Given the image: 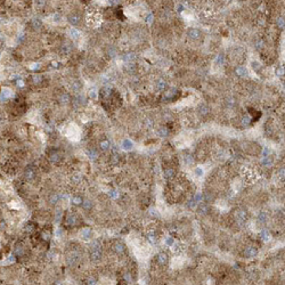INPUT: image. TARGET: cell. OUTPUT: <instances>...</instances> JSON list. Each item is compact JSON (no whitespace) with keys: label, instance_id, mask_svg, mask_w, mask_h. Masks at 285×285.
Here are the masks:
<instances>
[{"label":"cell","instance_id":"11a10c76","mask_svg":"<svg viewBox=\"0 0 285 285\" xmlns=\"http://www.w3.org/2000/svg\"><path fill=\"white\" fill-rule=\"evenodd\" d=\"M217 62L220 63V64H223V63H224V56H223V55H219V57L217 58Z\"/></svg>","mask_w":285,"mask_h":285},{"label":"cell","instance_id":"6da1fadb","mask_svg":"<svg viewBox=\"0 0 285 285\" xmlns=\"http://www.w3.org/2000/svg\"><path fill=\"white\" fill-rule=\"evenodd\" d=\"M24 177H25L26 180H29V182L33 180L37 177V170H35V168L33 165H29L24 170Z\"/></svg>","mask_w":285,"mask_h":285},{"label":"cell","instance_id":"d4e9b609","mask_svg":"<svg viewBox=\"0 0 285 285\" xmlns=\"http://www.w3.org/2000/svg\"><path fill=\"white\" fill-rule=\"evenodd\" d=\"M173 174H174V170L173 169H167L164 171V178L165 179H170L171 177H173Z\"/></svg>","mask_w":285,"mask_h":285},{"label":"cell","instance_id":"e0dca14e","mask_svg":"<svg viewBox=\"0 0 285 285\" xmlns=\"http://www.w3.org/2000/svg\"><path fill=\"white\" fill-rule=\"evenodd\" d=\"M70 101H71V97L69 96V94H62L61 97H60V103L64 104V105L69 104Z\"/></svg>","mask_w":285,"mask_h":285},{"label":"cell","instance_id":"7402d4cb","mask_svg":"<svg viewBox=\"0 0 285 285\" xmlns=\"http://www.w3.org/2000/svg\"><path fill=\"white\" fill-rule=\"evenodd\" d=\"M75 223H77V217H75V216L71 215V216L67 217V220H66V224H67V226H74V225H75Z\"/></svg>","mask_w":285,"mask_h":285},{"label":"cell","instance_id":"836d02e7","mask_svg":"<svg viewBox=\"0 0 285 285\" xmlns=\"http://www.w3.org/2000/svg\"><path fill=\"white\" fill-rule=\"evenodd\" d=\"M88 155H89V157L91 160H95L96 157H97V152H96L95 149H89L88 151Z\"/></svg>","mask_w":285,"mask_h":285},{"label":"cell","instance_id":"816d5d0a","mask_svg":"<svg viewBox=\"0 0 285 285\" xmlns=\"http://www.w3.org/2000/svg\"><path fill=\"white\" fill-rule=\"evenodd\" d=\"M121 2V0H110V4L112 5V6H116V5H119Z\"/></svg>","mask_w":285,"mask_h":285},{"label":"cell","instance_id":"9a60e30c","mask_svg":"<svg viewBox=\"0 0 285 285\" xmlns=\"http://www.w3.org/2000/svg\"><path fill=\"white\" fill-rule=\"evenodd\" d=\"M235 72H236V74H237V75H240V77H245V75L248 74V70L245 69V67H243V66H238V67H236Z\"/></svg>","mask_w":285,"mask_h":285},{"label":"cell","instance_id":"ffe728a7","mask_svg":"<svg viewBox=\"0 0 285 285\" xmlns=\"http://www.w3.org/2000/svg\"><path fill=\"white\" fill-rule=\"evenodd\" d=\"M260 236H261V240L265 241V242H268V241L270 240V237H271V235L269 234V232H268V230H265V229L261 232Z\"/></svg>","mask_w":285,"mask_h":285},{"label":"cell","instance_id":"ba28073f","mask_svg":"<svg viewBox=\"0 0 285 285\" xmlns=\"http://www.w3.org/2000/svg\"><path fill=\"white\" fill-rule=\"evenodd\" d=\"M31 27L33 29V30H40L41 27H42V22L39 19V18H33V19H31Z\"/></svg>","mask_w":285,"mask_h":285},{"label":"cell","instance_id":"6125c7cd","mask_svg":"<svg viewBox=\"0 0 285 285\" xmlns=\"http://www.w3.org/2000/svg\"><path fill=\"white\" fill-rule=\"evenodd\" d=\"M52 66H55V67H58V63H57V62H52Z\"/></svg>","mask_w":285,"mask_h":285},{"label":"cell","instance_id":"f35d334b","mask_svg":"<svg viewBox=\"0 0 285 285\" xmlns=\"http://www.w3.org/2000/svg\"><path fill=\"white\" fill-rule=\"evenodd\" d=\"M23 253H24V250H23L22 246H17V248L15 249V254H16V256H22Z\"/></svg>","mask_w":285,"mask_h":285},{"label":"cell","instance_id":"7dc6e473","mask_svg":"<svg viewBox=\"0 0 285 285\" xmlns=\"http://www.w3.org/2000/svg\"><path fill=\"white\" fill-rule=\"evenodd\" d=\"M276 74L278 77H282L284 75V67H279V69L276 70Z\"/></svg>","mask_w":285,"mask_h":285},{"label":"cell","instance_id":"8fae6325","mask_svg":"<svg viewBox=\"0 0 285 285\" xmlns=\"http://www.w3.org/2000/svg\"><path fill=\"white\" fill-rule=\"evenodd\" d=\"M81 88H82V85H81L80 81H73L72 85H71V89H72L74 93H79V91L81 90Z\"/></svg>","mask_w":285,"mask_h":285},{"label":"cell","instance_id":"8992f818","mask_svg":"<svg viewBox=\"0 0 285 285\" xmlns=\"http://www.w3.org/2000/svg\"><path fill=\"white\" fill-rule=\"evenodd\" d=\"M72 50H73V48H72V46H71L70 42H65L61 48V52L63 55H70L72 52Z\"/></svg>","mask_w":285,"mask_h":285},{"label":"cell","instance_id":"7bdbcfd3","mask_svg":"<svg viewBox=\"0 0 285 285\" xmlns=\"http://www.w3.org/2000/svg\"><path fill=\"white\" fill-rule=\"evenodd\" d=\"M73 203H74V204H77V205H79V204H82V199H81L80 196L73 197Z\"/></svg>","mask_w":285,"mask_h":285},{"label":"cell","instance_id":"b9f144b4","mask_svg":"<svg viewBox=\"0 0 285 285\" xmlns=\"http://www.w3.org/2000/svg\"><path fill=\"white\" fill-rule=\"evenodd\" d=\"M82 207H85L86 210L90 209V207H91V202H90V201H85V202H82Z\"/></svg>","mask_w":285,"mask_h":285},{"label":"cell","instance_id":"52a82bcc","mask_svg":"<svg viewBox=\"0 0 285 285\" xmlns=\"http://www.w3.org/2000/svg\"><path fill=\"white\" fill-rule=\"evenodd\" d=\"M236 220L240 223V224L242 225L245 220H246V212L244 211V210H240V211H237V213H236Z\"/></svg>","mask_w":285,"mask_h":285},{"label":"cell","instance_id":"c3c4849f","mask_svg":"<svg viewBox=\"0 0 285 285\" xmlns=\"http://www.w3.org/2000/svg\"><path fill=\"white\" fill-rule=\"evenodd\" d=\"M41 236H42L43 240H46V241H49V238H50V234L48 233V232H47V233H46V232H45V233H42V235H41Z\"/></svg>","mask_w":285,"mask_h":285},{"label":"cell","instance_id":"30bf717a","mask_svg":"<svg viewBox=\"0 0 285 285\" xmlns=\"http://www.w3.org/2000/svg\"><path fill=\"white\" fill-rule=\"evenodd\" d=\"M257 253H258V250H257L256 248H253V246H249V248L245 250V256H246V257H249V258L256 257V256H257Z\"/></svg>","mask_w":285,"mask_h":285},{"label":"cell","instance_id":"cb8c5ba5","mask_svg":"<svg viewBox=\"0 0 285 285\" xmlns=\"http://www.w3.org/2000/svg\"><path fill=\"white\" fill-rule=\"evenodd\" d=\"M70 35L73 38V39H78L79 37H80V32H79L77 29H74V27H72L71 30H70Z\"/></svg>","mask_w":285,"mask_h":285},{"label":"cell","instance_id":"91938a15","mask_svg":"<svg viewBox=\"0 0 285 285\" xmlns=\"http://www.w3.org/2000/svg\"><path fill=\"white\" fill-rule=\"evenodd\" d=\"M124 278H126V281H128L129 283H131V277H130L129 274H128V275H126V276H124Z\"/></svg>","mask_w":285,"mask_h":285},{"label":"cell","instance_id":"ee69618b","mask_svg":"<svg viewBox=\"0 0 285 285\" xmlns=\"http://www.w3.org/2000/svg\"><path fill=\"white\" fill-rule=\"evenodd\" d=\"M252 67H253L254 71H260V69H261L260 64L259 63H257V62H253V63H252Z\"/></svg>","mask_w":285,"mask_h":285},{"label":"cell","instance_id":"680465c9","mask_svg":"<svg viewBox=\"0 0 285 285\" xmlns=\"http://www.w3.org/2000/svg\"><path fill=\"white\" fill-rule=\"evenodd\" d=\"M95 283H96L95 278H89L88 279V284H95Z\"/></svg>","mask_w":285,"mask_h":285},{"label":"cell","instance_id":"4fadbf2b","mask_svg":"<svg viewBox=\"0 0 285 285\" xmlns=\"http://www.w3.org/2000/svg\"><path fill=\"white\" fill-rule=\"evenodd\" d=\"M11 95H13V91H11L9 88H4L2 91H1V97H2V99H8Z\"/></svg>","mask_w":285,"mask_h":285},{"label":"cell","instance_id":"4dcf8cb0","mask_svg":"<svg viewBox=\"0 0 285 285\" xmlns=\"http://www.w3.org/2000/svg\"><path fill=\"white\" fill-rule=\"evenodd\" d=\"M165 88H167V82H165V81L161 80V81L157 82V89H159V90H164Z\"/></svg>","mask_w":285,"mask_h":285},{"label":"cell","instance_id":"7c38bea8","mask_svg":"<svg viewBox=\"0 0 285 285\" xmlns=\"http://www.w3.org/2000/svg\"><path fill=\"white\" fill-rule=\"evenodd\" d=\"M135 60H136V55H135L134 52H128V54H126V55L123 56V61L126 62V63L134 62Z\"/></svg>","mask_w":285,"mask_h":285},{"label":"cell","instance_id":"9f6ffc18","mask_svg":"<svg viewBox=\"0 0 285 285\" xmlns=\"http://www.w3.org/2000/svg\"><path fill=\"white\" fill-rule=\"evenodd\" d=\"M195 204H196V201H195V200H192V202H190V203H188V207H195Z\"/></svg>","mask_w":285,"mask_h":285},{"label":"cell","instance_id":"7a4b0ae2","mask_svg":"<svg viewBox=\"0 0 285 285\" xmlns=\"http://www.w3.org/2000/svg\"><path fill=\"white\" fill-rule=\"evenodd\" d=\"M102 257V251L101 249L96 245V246H93V250H91V253H90V259L93 261H98Z\"/></svg>","mask_w":285,"mask_h":285},{"label":"cell","instance_id":"ac0fdd59","mask_svg":"<svg viewBox=\"0 0 285 285\" xmlns=\"http://www.w3.org/2000/svg\"><path fill=\"white\" fill-rule=\"evenodd\" d=\"M122 146H123V148H124V149H127V151H130V149H132L134 145H132L131 140H129V139H124V140L122 141Z\"/></svg>","mask_w":285,"mask_h":285},{"label":"cell","instance_id":"83f0119b","mask_svg":"<svg viewBox=\"0 0 285 285\" xmlns=\"http://www.w3.org/2000/svg\"><path fill=\"white\" fill-rule=\"evenodd\" d=\"M58 200H60V196L57 194H52V195H50V197H49V202L52 204H56L58 202Z\"/></svg>","mask_w":285,"mask_h":285},{"label":"cell","instance_id":"3957f363","mask_svg":"<svg viewBox=\"0 0 285 285\" xmlns=\"http://www.w3.org/2000/svg\"><path fill=\"white\" fill-rule=\"evenodd\" d=\"M49 159H50V161L52 163H60L62 161V155L61 153L57 152V151H52L49 153Z\"/></svg>","mask_w":285,"mask_h":285},{"label":"cell","instance_id":"d6986e66","mask_svg":"<svg viewBox=\"0 0 285 285\" xmlns=\"http://www.w3.org/2000/svg\"><path fill=\"white\" fill-rule=\"evenodd\" d=\"M81 235H82V237H83L85 240H89V238L91 237V229H90V228H85V229H82Z\"/></svg>","mask_w":285,"mask_h":285},{"label":"cell","instance_id":"94428289","mask_svg":"<svg viewBox=\"0 0 285 285\" xmlns=\"http://www.w3.org/2000/svg\"><path fill=\"white\" fill-rule=\"evenodd\" d=\"M279 176H281V177H284V169H282V170L279 171Z\"/></svg>","mask_w":285,"mask_h":285},{"label":"cell","instance_id":"603a6c76","mask_svg":"<svg viewBox=\"0 0 285 285\" xmlns=\"http://www.w3.org/2000/svg\"><path fill=\"white\" fill-rule=\"evenodd\" d=\"M99 147H101V149H103V151H107V149L110 148V141H108V140H102V141L99 143Z\"/></svg>","mask_w":285,"mask_h":285},{"label":"cell","instance_id":"f6af8a7d","mask_svg":"<svg viewBox=\"0 0 285 285\" xmlns=\"http://www.w3.org/2000/svg\"><path fill=\"white\" fill-rule=\"evenodd\" d=\"M263 45H265V42H263V40H259V41H257V43H256V48L257 49H261L262 47H263Z\"/></svg>","mask_w":285,"mask_h":285},{"label":"cell","instance_id":"6f0895ef","mask_svg":"<svg viewBox=\"0 0 285 285\" xmlns=\"http://www.w3.org/2000/svg\"><path fill=\"white\" fill-rule=\"evenodd\" d=\"M60 17H61V16H60L58 14H55V15H54V21H55V22H58V21L61 19Z\"/></svg>","mask_w":285,"mask_h":285},{"label":"cell","instance_id":"5b68a950","mask_svg":"<svg viewBox=\"0 0 285 285\" xmlns=\"http://www.w3.org/2000/svg\"><path fill=\"white\" fill-rule=\"evenodd\" d=\"M188 37L193 40H197L201 37V32H200L197 29H190L188 30Z\"/></svg>","mask_w":285,"mask_h":285},{"label":"cell","instance_id":"4316f807","mask_svg":"<svg viewBox=\"0 0 285 285\" xmlns=\"http://www.w3.org/2000/svg\"><path fill=\"white\" fill-rule=\"evenodd\" d=\"M101 94L104 96V98H108L111 96V94H112V91H111L110 88H104L103 90L101 91Z\"/></svg>","mask_w":285,"mask_h":285},{"label":"cell","instance_id":"484cf974","mask_svg":"<svg viewBox=\"0 0 285 285\" xmlns=\"http://www.w3.org/2000/svg\"><path fill=\"white\" fill-rule=\"evenodd\" d=\"M159 135H160L161 137H167V136L169 135V130H168V128H165V127L160 128V130H159Z\"/></svg>","mask_w":285,"mask_h":285},{"label":"cell","instance_id":"ab89813d","mask_svg":"<svg viewBox=\"0 0 285 285\" xmlns=\"http://www.w3.org/2000/svg\"><path fill=\"white\" fill-rule=\"evenodd\" d=\"M277 25H278L279 29H283V27H284V18L283 17L278 18V19H277Z\"/></svg>","mask_w":285,"mask_h":285},{"label":"cell","instance_id":"bcb514c9","mask_svg":"<svg viewBox=\"0 0 285 285\" xmlns=\"http://www.w3.org/2000/svg\"><path fill=\"white\" fill-rule=\"evenodd\" d=\"M35 4H37V6L38 7H43L45 6V4H46V0H35Z\"/></svg>","mask_w":285,"mask_h":285},{"label":"cell","instance_id":"f546056e","mask_svg":"<svg viewBox=\"0 0 285 285\" xmlns=\"http://www.w3.org/2000/svg\"><path fill=\"white\" fill-rule=\"evenodd\" d=\"M147 238H148V241L152 243V244H154L156 242V235L154 233H148Z\"/></svg>","mask_w":285,"mask_h":285},{"label":"cell","instance_id":"5bb4252c","mask_svg":"<svg viewBox=\"0 0 285 285\" xmlns=\"http://www.w3.org/2000/svg\"><path fill=\"white\" fill-rule=\"evenodd\" d=\"M176 95H178V90H177V89H171V90L168 91V94L165 95V99L173 101V98L176 97Z\"/></svg>","mask_w":285,"mask_h":285},{"label":"cell","instance_id":"d6a6232c","mask_svg":"<svg viewBox=\"0 0 285 285\" xmlns=\"http://www.w3.org/2000/svg\"><path fill=\"white\" fill-rule=\"evenodd\" d=\"M271 163H273L271 157H267V156H265V159L262 160V164H263V165H267V167H269V165H271Z\"/></svg>","mask_w":285,"mask_h":285},{"label":"cell","instance_id":"d590c367","mask_svg":"<svg viewBox=\"0 0 285 285\" xmlns=\"http://www.w3.org/2000/svg\"><path fill=\"white\" fill-rule=\"evenodd\" d=\"M204 200H205L207 202H212V201H213V195L210 194L209 192H207V193L204 194Z\"/></svg>","mask_w":285,"mask_h":285},{"label":"cell","instance_id":"1f68e13d","mask_svg":"<svg viewBox=\"0 0 285 285\" xmlns=\"http://www.w3.org/2000/svg\"><path fill=\"white\" fill-rule=\"evenodd\" d=\"M74 103L78 104V105H82V104H85L86 102H85V97L83 96H79V97H77L75 99H74Z\"/></svg>","mask_w":285,"mask_h":285},{"label":"cell","instance_id":"db71d44e","mask_svg":"<svg viewBox=\"0 0 285 285\" xmlns=\"http://www.w3.org/2000/svg\"><path fill=\"white\" fill-rule=\"evenodd\" d=\"M234 104H235V101H234V98H229V99H227V105H229V106H233Z\"/></svg>","mask_w":285,"mask_h":285},{"label":"cell","instance_id":"74e56055","mask_svg":"<svg viewBox=\"0 0 285 285\" xmlns=\"http://www.w3.org/2000/svg\"><path fill=\"white\" fill-rule=\"evenodd\" d=\"M200 113H201V114H207V113H209V108H207V106H205V105L200 106Z\"/></svg>","mask_w":285,"mask_h":285},{"label":"cell","instance_id":"9c48e42d","mask_svg":"<svg viewBox=\"0 0 285 285\" xmlns=\"http://www.w3.org/2000/svg\"><path fill=\"white\" fill-rule=\"evenodd\" d=\"M113 248H114V251H115L116 253H119V254L123 253V252H124V250H126V246H124V244H123V243H120V242H116V243H115Z\"/></svg>","mask_w":285,"mask_h":285},{"label":"cell","instance_id":"f5cc1de1","mask_svg":"<svg viewBox=\"0 0 285 285\" xmlns=\"http://www.w3.org/2000/svg\"><path fill=\"white\" fill-rule=\"evenodd\" d=\"M195 173H196L197 176H202V174H203V170H202L201 168H196V169H195Z\"/></svg>","mask_w":285,"mask_h":285},{"label":"cell","instance_id":"8d00e7d4","mask_svg":"<svg viewBox=\"0 0 285 285\" xmlns=\"http://www.w3.org/2000/svg\"><path fill=\"white\" fill-rule=\"evenodd\" d=\"M251 122V119L249 115H245V116H243V120H242V123L243 126H248V124H250Z\"/></svg>","mask_w":285,"mask_h":285},{"label":"cell","instance_id":"2e32d148","mask_svg":"<svg viewBox=\"0 0 285 285\" xmlns=\"http://www.w3.org/2000/svg\"><path fill=\"white\" fill-rule=\"evenodd\" d=\"M157 261L160 265H165L168 262V256L165 253H160L159 257H157Z\"/></svg>","mask_w":285,"mask_h":285},{"label":"cell","instance_id":"60d3db41","mask_svg":"<svg viewBox=\"0 0 285 285\" xmlns=\"http://www.w3.org/2000/svg\"><path fill=\"white\" fill-rule=\"evenodd\" d=\"M126 69L128 70L129 72H135V70H136V66L132 64V63H130V64H128L127 66H126Z\"/></svg>","mask_w":285,"mask_h":285},{"label":"cell","instance_id":"277c9868","mask_svg":"<svg viewBox=\"0 0 285 285\" xmlns=\"http://www.w3.org/2000/svg\"><path fill=\"white\" fill-rule=\"evenodd\" d=\"M67 19H69L70 24L73 26H77L80 24V22H81V16L79 15V14H71L69 17H67Z\"/></svg>","mask_w":285,"mask_h":285},{"label":"cell","instance_id":"e575fe53","mask_svg":"<svg viewBox=\"0 0 285 285\" xmlns=\"http://www.w3.org/2000/svg\"><path fill=\"white\" fill-rule=\"evenodd\" d=\"M89 96H90V98H91V99H97V91H96L95 88L90 89V91H89Z\"/></svg>","mask_w":285,"mask_h":285},{"label":"cell","instance_id":"44dd1931","mask_svg":"<svg viewBox=\"0 0 285 285\" xmlns=\"http://www.w3.org/2000/svg\"><path fill=\"white\" fill-rule=\"evenodd\" d=\"M209 212V207L207 204H200L199 207V213L200 215H207Z\"/></svg>","mask_w":285,"mask_h":285},{"label":"cell","instance_id":"f1b7e54d","mask_svg":"<svg viewBox=\"0 0 285 285\" xmlns=\"http://www.w3.org/2000/svg\"><path fill=\"white\" fill-rule=\"evenodd\" d=\"M42 80H43V78L41 77V75H39V74H38V75H33V77H32V81L34 82L35 85H39L40 82H42Z\"/></svg>","mask_w":285,"mask_h":285},{"label":"cell","instance_id":"681fc988","mask_svg":"<svg viewBox=\"0 0 285 285\" xmlns=\"http://www.w3.org/2000/svg\"><path fill=\"white\" fill-rule=\"evenodd\" d=\"M146 22H147V23H149V24L153 22V15H152V14H148V15H147Z\"/></svg>","mask_w":285,"mask_h":285},{"label":"cell","instance_id":"f907efd6","mask_svg":"<svg viewBox=\"0 0 285 285\" xmlns=\"http://www.w3.org/2000/svg\"><path fill=\"white\" fill-rule=\"evenodd\" d=\"M259 221L260 223H266V215L261 213V215L259 216Z\"/></svg>","mask_w":285,"mask_h":285}]
</instances>
